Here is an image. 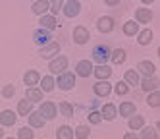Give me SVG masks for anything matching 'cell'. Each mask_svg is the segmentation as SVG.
<instances>
[{
	"label": "cell",
	"mask_w": 160,
	"mask_h": 139,
	"mask_svg": "<svg viewBox=\"0 0 160 139\" xmlns=\"http://www.w3.org/2000/svg\"><path fill=\"white\" fill-rule=\"evenodd\" d=\"M54 85H58L62 91L73 89V85H75V74H73V72H68V70H66L64 74L58 75V81H54Z\"/></svg>",
	"instance_id": "cell-1"
},
{
	"label": "cell",
	"mask_w": 160,
	"mask_h": 139,
	"mask_svg": "<svg viewBox=\"0 0 160 139\" xmlns=\"http://www.w3.org/2000/svg\"><path fill=\"white\" fill-rule=\"evenodd\" d=\"M39 114L42 116L44 120H54V118H56V114H58V106H56L52 100H44V102H41Z\"/></svg>",
	"instance_id": "cell-2"
},
{
	"label": "cell",
	"mask_w": 160,
	"mask_h": 139,
	"mask_svg": "<svg viewBox=\"0 0 160 139\" xmlns=\"http://www.w3.org/2000/svg\"><path fill=\"white\" fill-rule=\"evenodd\" d=\"M58 52H60V43L52 41V43H48V44L41 46V50H39V56H41V58H44V60H50V58L58 56Z\"/></svg>",
	"instance_id": "cell-3"
},
{
	"label": "cell",
	"mask_w": 160,
	"mask_h": 139,
	"mask_svg": "<svg viewBox=\"0 0 160 139\" xmlns=\"http://www.w3.org/2000/svg\"><path fill=\"white\" fill-rule=\"evenodd\" d=\"M48 70L52 74H64L66 70H68V58L66 56H56V58H52L50 60V64H48Z\"/></svg>",
	"instance_id": "cell-4"
},
{
	"label": "cell",
	"mask_w": 160,
	"mask_h": 139,
	"mask_svg": "<svg viewBox=\"0 0 160 139\" xmlns=\"http://www.w3.org/2000/svg\"><path fill=\"white\" fill-rule=\"evenodd\" d=\"M93 58L98 62V66H102L110 58V49H108L106 44H97L95 49H93Z\"/></svg>",
	"instance_id": "cell-5"
},
{
	"label": "cell",
	"mask_w": 160,
	"mask_h": 139,
	"mask_svg": "<svg viewBox=\"0 0 160 139\" xmlns=\"http://www.w3.org/2000/svg\"><path fill=\"white\" fill-rule=\"evenodd\" d=\"M62 8H64V16L66 18H77L79 12H81V4H79V0H68Z\"/></svg>",
	"instance_id": "cell-6"
},
{
	"label": "cell",
	"mask_w": 160,
	"mask_h": 139,
	"mask_svg": "<svg viewBox=\"0 0 160 139\" xmlns=\"http://www.w3.org/2000/svg\"><path fill=\"white\" fill-rule=\"evenodd\" d=\"M93 62H89V60H79L77 66H75V75L79 77H89V75H93Z\"/></svg>",
	"instance_id": "cell-7"
},
{
	"label": "cell",
	"mask_w": 160,
	"mask_h": 139,
	"mask_svg": "<svg viewBox=\"0 0 160 139\" xmlns=\"http://www.w3.org/2000/svg\"><path fill=\"white\" fill-rule=\"evenodd\" d=\"M137 74H143L145 77H152L154 72H156V66L151 62V60H141L139 64H137V70H135Z\"/></svg>",
	"instance_id": "cell-8"
},
{
	"label": "cell",
	"mask_w": 160,
	"mask_h": 139,
	"mask_svg": "<svg viewBox=\"0 0 160 139\" xmlns=\"http://www.w3.org/2000/svg\"><path fill=\"white\" fill-rule=\"evenodd\" d=\"M89 39H91V33H89V29H87L85 25H77V27L73 29V43L85 44Z\"/></svg>",
	"instance_id": "cell-9"
},
{
	"label": "cell",
	"mask_w": 160,
	"mask_h": 139,
	"mask_svg": "<svg viewBox=\"0 0 160 139\" xmlns=\"http://www.w3.org/2000/svg\"><path fill=\"white\" fill-rule=\"evenodd\" d=\"M33 41H35L39 46H44V44L52 43V35H50V31H47V29H37L35 33H33Z\"/></svg>",
	"instance_id": "cell-10"
},
{
	"label": "cell",
	"mask_w": 160,
	"mask_h": 139,
	"mask_svg": "<svg viewBox=\"0 0 160 139\" xmlns=\"http://www.w3.org/2000/svg\"><path fill=\"white\" fill-rule=\"evenodd\" d=\"M152 12L151 8H137L135 10V21L137 23H151L152 21Z\"/></svg>",
	"instance_id": "cell-11"
},
{
	"label": "cell",
	"mask_w": 160,
	"mask_h": 139,
	"mask_svg": "<svg viewBox=\"0 0 160 139\" xmlns=\"http://www.w3.org/2000/svg\"><path fill=\"white\" fill-rule=\"evenodd\" d=\"M50 10V4H48V0H35L31 6V12L35 16H47V12Z\"/></svg>",
	"instance_id": "cell-12"
},
{
	"label": "cell",
	"mask_w": 160,
	"mask_h": 139,
	"mask_svg": "<svg viewBox=\"0 0 160 139\" xmlns=\"http://www.w3.org/2000/svg\"><path fill=\"white\" fill-rule=\"evenodd\" d=\"M93 91L97 97H108L112 93V85L108 83V81H97V83L93 85Z\"/></svg>",
	"instance_id": "cell-13"
},
{
	"label": "cell",
	"mask_w": 160,
	"mask_h": 139,
	"mask_svg": "<svg viewBox=\"0 0 160 139\" xmlns=\"http://www.w3.org/2000/svg\"><path fill=\"white\" fill-rule=\"evenodd\" d=\"M97 27H98L100 33H110V31L114 29V18H110V16H102V18H98Z\"/></svg>",
	"instance_id": "cell-14"
},
{
	"label": "cell",
	"mask_w": 160,
	"mask_h": 139,
	"mask_svg": "<svg viewBox=\"0 0 160 139\" xmlns=\"http://www.w3.org/2000/svg\"><path fill=\"white\" fill-rule=\"evenodd\" d=\"M23 81H25L27 89L29 87H35V85H39V81H41V74L37 72V70H27L25 75H23Z\"/></svg>",
	"instance_id": "cell-15"
},
{
	"label": "cell",
	"mask_w": 160,
	"mask_h": 139,
	"mask_svg": "<svg viewBox=\"0 0 160 139\" xmlns=\"http://www.w3.org/2000/svg\"><path fill=\"white\" fill-rule=\"evenodd\" d=\"M93 75H95L98 81H108V77L112 75V70H110L106 64H102V66L93 68Z\"/></svg>",
	"instance_id": "cell-16"
},
{
	"label": "cell",
	"mask_w": 160,
	"mask_h": 139,
	"mask_svg": "<svg viewBox=\"0 0 160 139\" xmlns=\"http://www.w3.org/2000/svg\"><path fill=\"white\" fill-rule=\"evenodd\" d=\"M100 116H102V118H104V120H108V122H110V120H114V118H116V116H118V108L114 106L112 102H106L104 106L100 108Z\"/></svg>",
	"instance_id": "cell-17"
},
{
	"label": "cell",
	"mask_w": 160,
	"mask_h": 139,
	"mask_svg": "<svg viewBox=\"0 0 160 139\" xmlns=\"http://www.w3.org/2000/svg\"><path fill=\"white\" fill-rule=\"evenodd\" d=\"M139 85H141L143 91L152 93V91H158V79L156 77H145V79L139 81Z\"/></svg>",
	"instance_id": "cell-18"
},
{
	"label": "cell",
	"mask_w": 160,
	"mask_h": 139,
	"mask_svg": "<svg viewBox=\"0 0 160 139\" xmlns=\"http://www.w3.org/2000/svg\"><path fill=\"white\" fill-rule=\"evenodd\" d=\"M27 118H29V127H31V130H33V127H44V124H47V120H44L42 116L39 114V110H37V112L33 110Z\"/></svg>",
	"instance_id": "cell-19"
},
{
	"label": "cell",
	"mask_w": 160,
	"mask_h": 139,
	"mask_svg": "<svg viewBox=\"0 0 160 139\" xmlns=\"http://www.w3.org/2000/svg\"><path fill=\"white\" fill-rule=\"evenodd\" d=\"M25 99L29 102H42V91L37 87H29L25 89Z\"/></svg>",
	"instance_id": "cell-20"
},
{
	"label": "cell",
	"mask_w": 160,
	"mask_h": 139,
	"mask_svg": "<svg viewBox=\"0 0 160 139\" xmlns=\"http://www.w3.org/2000/svg\"><path fill=\"white\" fill-rule=\"evenodd\" d=\"M39 23H41V29H47V31H52V29H56V25H58V21H56L54 16H41Z\"/></svg>",
	"instance_id": "cell-21"
},
{
	"label": "cell",
	"mask_w": 160,
	"mask_h": 139,
	"mask_svg": "<svg viewBox=\"0 0 160 139\" xmlns=\"http://www.w3.org/2000/svg\"><path fill=\"white\" fill-rule=\"evenodd\" d=\"M16 120H18V116L12 110H2V114H0V126H14Z\"/></svg>",
	"instance_id": "cell-22"
},
{
	"label": "cell",
	"mask_w": 160,
	"mask_h": 139,
	"mask_svg": "<svg viewBox=\"0 0 160 139\" xmlns=\"http://www.w3.org/2000/svg\"><path fill=\"white\" fill-rule=\"evenodd\" d=\"M122 31H123L125 37H135V35L139 33V23H135V21H125L123 27H122Z\"/></svg>",
	"instance_id": "cell-23"
},
{
	"label": "cell",
	"mask_w": 160,
	"mask_h": 139,
	"mask_svg": "<svg viewBox=\"0 0 160 139\" xmlns=\"http://www.w3.org/2000/svg\"><path fill=\"white\" fill-rule=\"evenodd\" d=\"M152 41V31L151 29H143L137 33V43H139L141 46H147V44H151Z\"/></svg>",
	"instance_id": "cell-24"
},
{
	"label": "cell",
	"mask_w": 160,
	"mask_h": 139,
	"mask_svg": "<svg viewBox=\"0 0 160 139\" xmlns=\"http://www.w3.org/2000/svg\"><path fill=\"white\" fill-rule=\"evenodd\" d=\"M128 126H129V130H143L145 127V118L143 116H137V114H133V116H129V122H128Z\"/></svg>",
	"instance_id": "cell-25"
},
{
	"label": "cell",
	"mask_w": 160,
	"mask_h": 139,
	"mask_svg": "<svg viewBox=\"0 0 160 139\" xmlns=\"http://www.w3.org/2000/svg\"><path fill=\"white\" fill-rule=\"evenodd\" d=\"M135 114V102L131 100H125L120 104V116H125V118H129V116Z\"/></svg>",
	"instance_id": "cell-26"
},
{
	"label": "cell",
	"mask_w": 160,
	"mask_h": 139,
	"mask_svg": "<svg viewBox=\"0 0 160 139\" xmlns=\"http://www.w3.org/2000/svg\"><path fill=\"white\" fill-rule=\"evenodd\" d=\"M31 112H33V102H29L27 99L18 102V114L19 116H29Z\"/></svg>",
	"instance_id": "cell-27"
},
{
	"label": "cell",
	"mask_w": 160,
	"mask_h": 139,
	"mask_svg": "<svg viewBox=\"0 0 160 139\" xmlns=\"http://www.w3.org/2000/svg\"><path fill=\"white\" fill-rule=\"evenodd\" d=\"M56 139H73V130L70 126H60L56 130Z\"/></svg>",
	"instance_id": "cell-28"
},
{
	"label": "cell",
	"mask_w": 160,
	"mask_h": 139,
	"mask_svg": "<svg viewBox=\"0 0 160 139\" xmlns=\"http://www.w3.org/2000/svg\"><path fill=\"white\" fill-rule=\"evenodd\" d=\"M123 81L128 85H139V74L135 72V70H128V72H125V75H123Z\"/></svg>",
	"instance_id": "cell-29"
},
{
	"label": "cell",
	"mask_w": 160,
	"mask_h": 139,
	"mask_svg": "<svg viewBox=\"0 0 160 139\" xmlns=\"http://www.w3.org/2000/svg\"><path fill=\"white\" fill-rule=\"evenodd\" d=\"M39 83H41V91H42V93H50V91L54 89V77H52V75H44Z\"/></svg>",
	"instance_id": "cell-30"
},
{
	"label": "cell",
	"mask_w": 160,
	"mask_h": 139,
	"mask_svg": "<svg viewBox=\"0 0 160 139\" xmlns=\"http://www.w3.org/2000/svg\"><path fill=\"white\" fill-rule=\"evenodd\" d=\"M110 60L114 62V64H123L125 62V50L123 49H116L114 52H110Z\"/></svg>",
	"instance_id": "cell-31"
},
{
	"label": "cell",
	"mask_w": 160,
	"mask_h": 139,
	"mask_svg": "<svg viewBox=\"0 0 160 139\" xmlns=\"http://www.w3.org/2000/svg\"><path fill=\"white\" fill-rule=\"evenodd\" d=\"M147 104H148V106H152V108H158V106H160V93H158V91L148 93V97H147Z\"/></svg>",
	"instance_id": "cell-32"
},
{
	"label": "cell",
	"mask_w": 160,
	"mask_h": 139,
	"mask_svg": "<svg viewBox=\"0 0 160 139\" xmlns=\"http://www.w3.org/2000/svg\"><path fill=\"white\" fill-rule=\"evenodd\" d=\"M58 108H60L62 116H66V118H72V116H73V106H72L68 100H62V102L58 104Z\"/></svg>",
	"instance_id": "cell-33"
},
{
	"label": "cell",
	"mask_w": 160,
	"mask_h": 139,
	"mask_svg": "<svg viewBox=\"0 0 160 139\" xmlns=\"http://www.w3.org/2000/svg\"><path fill=\"white\" fill-rule=\"evenodd\" d=\"M89 133H91L89 126H77V127H75V131H73V135H75L77 139H87Z\"/></svg>",
	"instance_id": "cell-34"
},
{
	"label": "cell",
	"mask_w": 160,
	"mask_h": 139,
	"mask_svg": "<svg viewBox=\"0 0 160 139\" xmlns=\"http://www.w3.org/2000/svg\"><path fill=\"white\" fill-rule=\"evenodd\" d=\"M114 91H116V95H128V93H129V85L125 83V81H118V83L114 85Z\"/></svg>",
	"instance_id": "cell-35"
},
{
	"label": "cell",
	"mask_w": 160,
	"mask_h": 139,
	"mask_svg": "<svg viewBox=\"0 0 160 139\" xmlns=\"http://www.w3.org/2000/svg\"><path fill=\"white\" fill-rule=\"evenodd\" d=\"M141 139H158V131H156V126L154 127H145Z\"/></svg>",
	"instance_id": "cell-36"
},
{
	"label": "cell",
	"mask_w": 160,
	"mask_h": 139,
	"mask_svg": "<svg viewBox=\"0 0 160 139\" xmlns=\"http://www.w3.org/2000/svg\"><path fill=\"white\" fill-rule=\"evenodd\" d=\"M48 4H50V12H52L50 16H56V14H58V12L62 10L64 0H48Z\"/></svg>",
	"instance_id": "cell-37"
},
{
	"label": "cell",
	"mask_w": 160,
	"mask_h": 139,
	"mask_svg": "<svg viewBox=\"0 0 160 139\" xmlns=\"http://www.w3.org/2000/svg\"><path fill=\"white\" fill-rule=\"evenodd\" d=\"M18 139H33V130L31 127H19V131H18Z\"/></svg>",
	"instance_id": "cell-38"
},
{
	"label": "cell",
	"mask_w": 160,
	"mask_h": 139,
	"mask_svg": "<svg viewBox=\"0 0 160 139\" xmlns=\"http://www.w3.org/2000/svg\"><path fill=\"white\" fill-rule=\"evenodd\" d=\"M14 95H16V87L14 85H4L2 87V97L4 99H12Z\"/></svg>",
	"instance_id": "cell-39"
},
{
	"label": "cell",
	"mask_w": 160,
	"mask_h": 139,
	"mask_svg": "<svg viewBox=\"0 0 160 139\" xmlns=\"http://www.w3.org/2000/svg\"><path fill=\"white\" fill-rule=\"evenodd\" d=\"M89 122H91V124H95V126H97V124H100V122H102L100 112H91V114H89Z\"/></svg>",
	"instance_id": "cell-40"
},
{
	"label": "cell",
	"mask_w": 160,
	"mask_h": 139,
	"mask_svg": "<svg viewBox=\"0 0 160 139\" xmlns=\"http://www.w3.org/2000/svg\"><path fill=\"white\" fill-rule=\"evenodd\" d=\"M123 139H139V137L135 135V131H129V133H125V135H123Z\"/></svg>",
	"instance_id": "cell-41"
},
{
	"label": "cell",
	"mask_w": 160,
	"mask_h": 139,
	"mask_svg": "<svg viewBox=\"0 0 160 139\" xmlns=\"http://www.w3.org/2000/svg\"><path fill=\"white\" fill-rule=\"evenodd\" d=\"M104 4H108V6H116V4H120V0H104Z\"/></svg>",
	"instance_id": "cell-42"
},
{
	"label": "cell",
	"mask_w": 160,
	"mask_h": 139,
	"mask_svg": "<svg viewBox=\"0 0 160 139\" xmlns=\"http://www.w3.org/2000/svg\"><path fill=\"white\" fill-rule=\"evenodd\" d=\"M141 2H143V4H147V6H148V4H152V2H154V0H141Z\"/></svg>",
	"instance_id": "cell-43"
},
{
	"label": "cell",
	"mask_w": 160,
	"mask_h": 139,
	"mask_svg": "<svg viewBox=\"0 0 160 139\" xmlns=\"http://www.w3.org/2000/svg\"><path fill=\"white\" fill-rule=\"evenodd\" d=\"M4 137V130H2V126H0V139Z\"/></svg>",
	"instance_id": "cell-44"
},
{
	"label": "cell",
	"mask_w": 160,
	"mask_h": 139,
	"mask_svg": "<svg viewBox=\"0 0 160 139\" xmlns=\"http://www.w3.org/2000/svg\"><path fill=\"white\" fill-rule=\"evenodd\" d=\"M6 139H16V137H6Z\"/></svg>",
	"instance_id": "cell-45"
},
{
	"label": "cell",
	"mask_w": 160,
	"mask_h": 139,
	"mask_svg": "<svg viewBox=\"0 0 160 139\" xmlns=\"http://www.w3.org/2000/svg\"><path fill=\"white\" fill-rule=\"evenodd\" d=\"M33 2H35V0H33Z\"/></svg>",
	"instance_id": "cell-46"
}]
</instances>
